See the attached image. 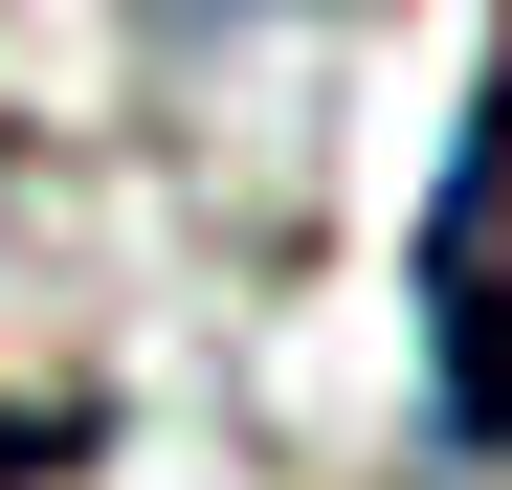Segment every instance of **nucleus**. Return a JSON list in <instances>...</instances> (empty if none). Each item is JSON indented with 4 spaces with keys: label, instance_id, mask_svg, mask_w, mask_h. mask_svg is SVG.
<instances>
[{
    "label": "nucleus",
    "instance_id": "2",
    "mask_svg": "<svg viewBox=\"0 0 512 490\" xmlns=\"http://www.w3.org/2000/svg\"><path fill=\"white\" fill-rule=\"evenodd\" d=\"M179 23H268V0H179Z\"/></svg>",
    "mask_w": 512,
    "mask_h": 490
},
{
    "label": "nucleus",
    "instance_id": "1",
    "mask_svg": "<svg viewBox=\"0 0 512 490\" xmlns=\"http://www.w3.org/2000/svg\"><path fill=\"white\" fill-rule=\"evenodd\" d=\"M423 424L468 468H512V23H490V90L446 134V201H423Z\"/></svg>",
    "mask_w": 512,
    "mask_h": 490
}]
</instances>
